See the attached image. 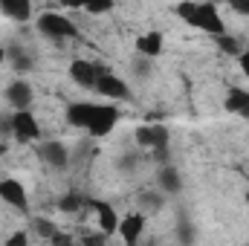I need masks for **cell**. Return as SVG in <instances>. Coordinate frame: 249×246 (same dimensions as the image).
Masks as SVG:
<instances>
[{
  "label": "cell",
  "mask_w": 249,
  "mask_h": 246,
  "mask_svg": "<svg viewBox=\"0 0 249 246\" xmlns=\"http://www.w3.org/2000/svg\"><path fill=\"white\" fill-rule=\"evenodd\" d=\"M174 15H177V18H183L188 26H194V29H200V32L212 35V38L226 35V23H223L220 9H217L214 3H194V0H183V3H177V6H174Z\"/></svg>",
  "instance_id": "cell-1"
},
{
  "label": "cell",
  "mask_w": 249,
  "mask_h": 246,
  "mask_svg": "<svg viewBox=\"0 0 249 246\" xmlns=\"http://www.w3.org/2000/svg\"><path fill=\"white\" fill-rule=\"evenodd\" d=\"M133 139L142 151H148L151 157H157V162L168 165V151H171V139H168V127L165 124H139L133 130Z\"/></svg>",
  "instance_id": "cell-2"
},
{
  "label": "cell",
  "mask_w": 249,
  "mask_h": 246,
  "mask_svg": "<svg viewBox=\"0 0 249 246\" xmlns=\"http://www.w3.org/2000/svg\"><path fill=\"white\" fill-rule=\"evenodd\" d=\"M38 32L41 35H47V38H53V41H67V38H75L78 35V26L61 15V12H44V15H38Z\"/></svg>",
  "instance_id": "cell-3"
},
{
  "label": "cell",
  "mask_w": 249,
  "mask_h": 246,
  "mask_svg": "<svg viewBox=\"0 0 249 246\" xmlns=\"http://www.w3.org/2000/svg\"><path fill=\"white\" fill-rule=\"evenodd\" d=\"M119 119H122V113H119L116 105H96L93 107V119L87 124V133L93 139H102V136H107L119 124Z\"/></svg>",
  "instance_id": "cell-4"
},
{
  "label": "cell",
  "mask_w": 249,
  "mask_h": 246,
  "mask_svg": "<svg viewBox=\"0 0 249 246\" xmlns=\"http://www.w3.org/2000/svg\"><path fill=\"white\" fill-rule=\"evenodd\" d=\"M96 93H102L105 99H110V102H127L133 93H130V84L119 78L116 72H110L107 67H102V72H99V81H96Z\"/></svg>",
  "instance_id": "cell-5"
},
{
  "label": "cell",
  "mask_w": 249,
  "mask_h": 246,
  "mask_svg": "<svg viewBox=\"0 0 249 246\" xmlns=\"http://www.w3.org/2000/svg\"><path fill=\"white\" fill-rule=\"evenodd\" d=\"M12 136L18 142H38L41 139V124L32 116V110H18L12 113Z\"/></svg>",
  "instance_id": "cell-6"
},
{
  "label": "cell",
  "mask_w": 249,
  "mask_h": 246,
  "mask_svg": "<svg viewBox=\"0 0 249 246\" xmlns=\"http://www.w3.org/2000/svg\"><path fill=\"white\" fill-rule=\"evenodd\" d=\"M38 157H41L44 165H50V168H55V171H64V168L70 165V151H67V145L58 142V139L38 142Z\"/></svg>",
  "instance_id": "cell-7"
},
{
  "label": "cell",
  "mask_w": 249,
  "mask_h": 246,
  "mask_svg": "<svg viewBox=\"0 0 249 246\" xmlns=\"http://www.w3.org/2000/svg\"><path fill=\"white\" fill-rule=\"evenodd\" d=\"M3 96H6L9 107H15V113H18V110H29V107H32L35 90H32V84H29V81H23V78H15V81H12V84L3 90Z\"/></svg>",
  "instance_id": "cell-8"
},
{
  "label": "cell",
  "mask_w": 249,
  "mask_h": 246,
  "mask_svg": "<svg viewBox=\"0 0 249 246\" xmlns=\"http://www.w3.org/2000/svg\"><path fill=\"white\" fill-rule=\"evenodd\" d=\"M0 200H3L6 206L18 209V211H26V206H29L26 185L20 183V180H15V177H3V180H0Z\"/></svg>",
  "instance_id": "cell-9"
},
{
  "label": "cell",
  "mask_w": 249,
  "mask_h": 246,
  "mask_svg": "<svg viewBox=\"0 0 249 246\" xmlns=\"http://www.w3.org/2000/svg\"><path fill=\"white\" fill-rule=\"evenodd\" d=\"M99 72H102V67L93 64V61H87V58H75V61L70 64V78H72L78 87H87V90H96Z\"/></svg>",
  "instance_id": "cell-10"
},
{
  "label": "cell",
  "mask_w": 249,
  "mask_h": 246,
  "mask_svg": "<svg viewBox=\"0 0 249 246\" xmlns=\"http://www.w3.org/2000/svg\"><path fill=\"white\" fill-rule=\"evenodd\" d=\"M142 232H145V214L142 211H130V214H124L119 220V232L116 235L124 241V246H136Z\"/></svg>",
  "instance_id": "cell-11"
},
{
  "label": "cell",
  "mask_w": 249,
  "mask_h": 246,
  "mask_svg": "<svg viewBox=\"0 0 249 246\" xmlns=\"http://www.w3.org/2000/svg\"><path fill=\"white\" fill-rule=\"evenodd\" d=\"M133 47H136V55H139V58L151 61V58L162 55L165 38H162V32H142V35H139V38L133 41Z\"/></svg>",
  "instance_id": "cell-12"
},
{
  "label": "cell",
  "mask_w": 249,
  "mask_h": 246,
  "mask_svg": "<svg viewBox=\"0 0 249 246\" xmlns=\"http://www.w3.org/2000/svg\"><path fill=\"white\" fill-rule=\"evenodd\" d=\"M93 209H96V223H99V232L102 235H116L119 232V214H116V209L110 206V203H93Z\"/></svg>",
  "instance_id": "cell-13"
},
{
  "label": "cell",
  "mask_w": 249,
  "mask_h": 246,
  "mask_svg": "<svg viewBox=\"0 0 249 246\" xmlns=\"http://www.w3.org/2000/svg\"><path fill=\"white\" fill-rule=\"evenodd\" d=\"M93 102H72L70 107H67V122L72 124V127H78V130H87V124L93 119Z\"/></svg>",
  "instance_id": "cell-14"
},
{
  "label": "cell",
  "mask_w": 249,
  "mask_h": 246,
  "mask_svg": "<svg viewBox=\"0 0 249 246\" xmlns=\"http://www.w3.org/2000/svg\"><path fill=\"white\" fill-rule=\"evenodd\" d=\"M157 183H160V191H162V194H180V191H183V177H180V171H177L171 162H168V165H160Z\"/></svg>",
  "instance_id": "cell-15"
},
{
  "label": "cell",
  "mask_w": 249,
  "mask_h": 246,
  "mask_svg": "<svg viewBox=\"0 0 249 246\" xmlns=\"http://www.w3.org/2000/svg\"><path fill=\"white\" fill-rule=\"evenodd\" d=\"M226 110L249 122V90H244V87H232V90L226 93Z\"/></svg>",
  "instance_id": "cell-16"
},
{
  "label": "cell",
  "mask_w": 249,
  "mask_h": 246,
  "mask_svg": "<svg viewBox=\"0 0 249 246\" xmlns=\"http://www.w3.org/2000/svg\"><path fill=\"white\" fill-rule=\"evenodd\" d=\"M0 15L9 18V20L26 23V20H32V6H29L26 0H3V3H0Z\"/></svg>",
  "instance_id": "cell-17"
},
{
  "label": "cell",
  "mask_w": 249,
  "mask_h": 246,
  "mask_svg": "<svg viewBox=\"0 0 249 246\" xmlns=\"http://www.w3.org/2000/svg\"><path fill=\"white\" fill-rule=\"evenodd\" d=\"M6 58L12 61L15 72H20V75L32 70V58H29V55H26V53H23L20 47H9V50H6Z\"/></svg>",
  "instance_id": "cell-18"
},
{
  "label": "cell",
  "mask_w": 249,
  "mask_h": 246,
  "mask_svg": "<svg viewBox=\"0 0 249 246\" xmlns=\"http://www.w3.org/2000/svg\"><path fill=\"white\" fill-rule=\"evenodd\" d=\"M214 44H217V47H220L226 55H235V58H238V55L247 50V47H241V41H238L235 35H229V32H226V35H220V38H214Z\"/></svg>",
  "instance_id": "cell-19"
},
{
  "label": "cell",
  "mask_w": 249,
  "mask_h": 246,
  "mask_svg": "<svg viewBox=\"0 0 249 246\" xmlns=\"http://www.w3.org/2000/svg\"><path fill=\"white\" fill-rule=\"evenodd\" d=\"M162 200H165L162 191H142V194H139V206H142L145 211H160V209H162Z\"/></svg>",
  "instance_id": "cell-20"
},
{
  "label": "cell",
  "mask_w": 249,
  "mask_h": 246,
  "mask_svg": "<svg viewBox=\"0 0 249 246\" xmlns=\"http://www.w3.org/2000/svg\"><path fill=\"white\" fill-rule=\"evenodd\" d=\"M32 232L38 238H55L58 235V226L53 220H47V217H32Z\"/></svg>",
  "instance_id": "cell-21"
},
{
  "label": "cell",
  "mask_w": 249,
  "mask_h": 246,
  "mask_svg": "<svg viewBox=\"0 0 249 246\" xmlns=\"http://www.w3.org/2000/svg\"><path fill=\"white\" fill-rule=\"evenodd\" d=\"M81 203H84V200H81V197H78V194L72 191V194H67V197H64L61 203H58V206H61L64 211H75V209H78Z\"/></svg>",
  "instance_id": "cell-22"
},
{
  "label": "cell",
  "mask_w": 249,
  "mask_h": 246,
  "mask_svg": "<svg viewBox=\"0 0 249 246\" xmlns=\"http://www.w3.org/2000/svg\"><path fill=\"white\" fill-rule=\"evenodd\" d=\"M113 9V3L110 0H105V3H90V6H84V12H90V15H105V12H110Z\"/></svg>",
  "instance_id": "cell-23"
},
{
  "label": "cell",
  "mask_w": 249,
  "mask_h": 246,
  "mask_svg": "<svg viewBox=\"0 0 249 246\" xmlns=\"http://www.w3.org/2000/svg\"><path fill=\"white\" fill-rule=\"evenodd\" d=\"M6 246H29V235L26 232H15L6 238Z\"/></svg>",
  "instance_id": "cell-24"
},
{
  "label": "cell",
  "mask_w": 249,
  "mask_h": 246,
  "mask_svg": "<svg viewBox=\"0 0 249 246\" xmlns=\"http://www.w3.org/2000/svg\"><path fill=\"white\" fill-rule=\"evenodd\" d=\"M238 64H241V72H244V75L249 78V47L244 50V53H241V55H238Z\"/></svg>",
  "instance_id": "cell-25"
},
{
  "label": "cell",
  "mask_w": 249,
  "mask_h": 246,
  "mask_svg": "<svg viewBox=\"0 0 249 246\" xmlns=\"http://www.w3.org/2000/svg\"><path fill=\"white\" fill-rule=\"evenodd\" d=\"M232 9H235L238 15H249V3H232Z\"/></svg>",
  "instance_id": "cell-26"
},
{
  "label": "cell",
  "mask_w": 249,
  "mask_h": 246,
  "mask_svg": "<svg viewBox=\"0 0 249 246\" xmlns=\"http://www.w3.org/2000/svg\"><path fill=\"white\" fill-rule=\"evenodd\" d=\"M3 61H6V50L0 47V67H3Z\"/></svg>",
  "instance_id": "cell-27"
},
{
  "label": "cell",
  "mask_w": 249,
  "mask_h": 246,
  "mask_svg": "<svg viewBox=\"0 0 249 246\" xmlns=\"http://www.w3.org/2000/svg\"><path fill=\"white\" fill-rule=\"evenodd\" d=\"M247 200H249V191H247Z\"/></svg>",
  "instance_id": "cell-28"
},
{
  "label": "cell",
  "mask_w": 249,
  "mask_h": 246,
  "mask_svg": "<svg viewBox=\"0 0 249 246\" xmlns=\"http://www.w3.org/2000/svg\"><path fill=\"white\" fill-rule=\"evenodd\" d=\"M136 246H139V244H136Z\"/></svg>",
  "instance_id": "cell-29"
}]
</instances>
